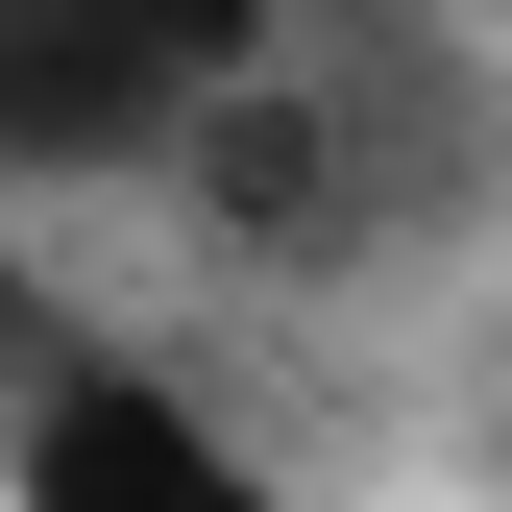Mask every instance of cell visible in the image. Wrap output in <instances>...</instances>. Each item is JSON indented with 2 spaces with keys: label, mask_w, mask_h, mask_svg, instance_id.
<instances>
[{
  "label": "cell",
  "mask_w": 512,
  "mask_h": 512,
  "mask_svg": "<svg viewBox=\"0 0 512 512\" xmlns=\"http://www.w3.org/2000/svg\"><path fill=\"white\" fill-rule=\"evenodd\" d=\"M0 512H293V488L244 415H196V366H49L0 415Z\"/></svg>",
  "instance_id": "obj_1"
},
{
  "label": "cell",
  "mask_w": 512,
  "mask_h": 512,
  "mask_svg": "<svg viewBox=\"0 0 512 512\" xmlns=\"http://www.w3.org/2000/svg\"><path fill=\"white\" fill-rule=\"evenodd\" d=\"M171 122L196 74L122 0H0V196H122V171H171Z\"/></svg>",
  "instance_id": "obj_2"
},
{
  "label": "cell",
  "mask_w": 512,
  "mask_h": 512,
  "mask_svg": "<svg viewBox=\"0 0 512 512\" xmlns=\"http://www.w3.org/2000/svg\"><path fill=\"white\" fill-rule=\"evenodd\" d=\"M122 25H147L196 98H220V74H293V0H122Z\"/></svg>",
  "instance_id": "obj_3"
},
{
  "label": "cell",
  "mask_w": 512,
  "mask_h": 512,
  "mask_svg": "<svg viewBox=\"0 0 512 512\" xmlns=\"http://www.w3.org/2000/svg\"><path fill=\"white\" fill-rule=\"evenodd\" d=\"M464 25H512V0H464Z\"/></svg>",
  "instance_id": "obj_4"
}]
</instances>
